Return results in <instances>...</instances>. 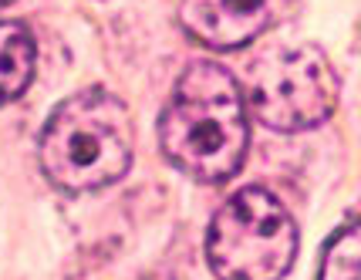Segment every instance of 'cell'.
<instances>
[{
    "label": "cell",
    "mask_w": 361,
    "mask_h": 280,
    "mask_svg": "<svg viewBox=\"0 0 361 280\" xmlns=\"http://www.w3.org/2000/svg\"><path fill=\"white\" fill-rule=\"evenodd\" d=\"M247 105L236 78L213 61H192L179 75L159 118V145L179 172L220 186L247 159Z\"/></svg>",
    "instance_id": "obj_1"
},
{
    "label": "cell",
    "mask_w": 361,
    "mask_h": 280,
    "mask_svg": "<svg viewBox=\"0 0 361 280\" xmlns=\"http://www.w3.org/2000/svg\"><path fill=\"white\" fill-rule=\"evenodd\" d=\"M132 149L135 125L126 102L105 88H85L51 111L37 159L47 183L61 193H94L126 176Z\"/></svg>",
    "instance_id": "obj_2"
},
{
    "label": "cell",
    "mask_w": 361,
    "mask_h": 280,
    "mask_svg": "<svg viewBox=\"0 0 361 280\" xmlns=\"http://www.w3.org/2000/svg\"><path fill=\"white\" fill-rule=\"evenodd\" d=\"M298 257V226L270 189L247 186L216 209L206 260L216 280H281Z\"/></svg>",
    "instance_id": "obj_3"
},
{
    "label": "cell",
    "mask_w": 361,
    "mask_h": 280,
    "mask_svg": "<svg viewBox=\"0 0 361 280\" xmlns=\"http://www.w3.org/2000/svg\"><path fill=\"white\" fill-rule=\"evenodd\" d=\"M338 92L341 81L328 54L314 44L274 47L253 61L247 81L253 118L287 135L328 122L338 105Z\"/></svg>",
    "instance_id": "obj_4"
},
{
    "label": "cell",
    "mask_w": 361,
    "mask_h": 280,
    "mask_svg": "<svg viewBox=\"0 0 361 280\" xmlns=\"http://www.w3.org/2000/svg\"><path fill=\"white\" fill-rule=\"evenodd\" d=\"M274 0H183L179 24L189 37L216 51L250 44L270 28Z\"/></svg>",
    "instance_id": "obj_5"
},
{
    "label": "cell",
    "mask_w": 361,
    "mask_h": 280,
    "mask_svg": "<svg viewBox=\"0 0 361 280\" xmlns=\"http://www.w3.org/2000/svg\"><path fill=\"white\" fill-rule=\"evenodd\" d=\"M37 68V44L17 20H0V109L27 92Z\"/></svg>",
    "instance_id": "obj_6"
},
{
    "label": "cell",
    "mask_w": 361,
    "mask_h": 280,
    "mask_svg": "<svg viewBox=\"0 0 361 280\" xmlns=\"http://www.w3.org/2000/svg\"><path fill=\"white\" fill-rule=\"evenodd\" d=\"M317 280H361V219L341 226L328 240Z\"/></svg>",
    "instance_id": "obj_7"
},
{
    "label": "cell",
    "mask_w": 361,
    "mask_h": 280,
    "mask_svg": "<svg viewBox=\"0 0 361 280\" xmlns=\"http://www.w3.org/2000/svg\"><path fill=\"white\" fill-rule=\"evenodd\" d=\"M0 4H7V0H0Z\"/></svg>",
    "instance_id": "obj_8"
}]
</instances>
